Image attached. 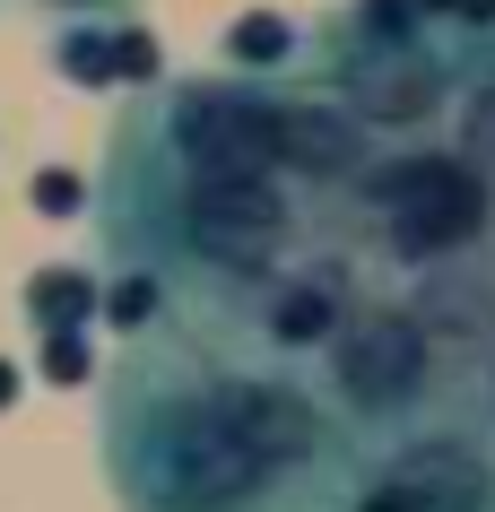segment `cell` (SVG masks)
<instances>
[{
    "label": "cell",
    "instance_id": "cell-1",
    "mask_svg": "<svg viewBox=\"0 0 495 512\" xmlns=\"http://www.w3.org/2000/svg\"><path fill=\"white\" fill-rule=\"evenodd\" d=\"M105 486L122 512H339L330 495H304L252 452L200 391L192 339H131V356L105 374Z\"/></svg>",
    "mask_w": 495,
    "mask_h": 512
},
{
    "label": "cell",
    "instance_id": "cell-2",
    "mask_svg": "<svg viewBox=\"0 0 495 512\" xmlns=\"http://www.w3.org/2000/svg\"><path fill=\"white\" fill-rule=\"evenodd\" d=\"M139 122L183 174H278V96L261 79H174Z\"/></svg>",
    "mask_w": 495,
    "mask_h": 512
},
{
    "label": "cell",
    "instance_id": "cell-3",
    "mask_svg": "<svg viewBox=\"0 0 495 512\" xmlns=\"http://www.w3.org/2000/svg\"><path fill=\"white\" fill-rule=\"evenodd\" d=\"M365 200L400 261H452L487 235V174L452 148H409V157L365 165Z\"/></svg>",
    "mask_w": 495,
    "mask_h": 512
},
{
    "label": "cell",
    "instance_id": "cell-4",
    "mask_svg": "<svg viewBox=\"0 0 495 512\" xmlns=\"http://www.w3.org/2000/svg\"><path fill=\"white\" fill-rule=\"evenodd\" d=\"M322 382L330 400L365 417V426H391V417H409L426 400V382H435V348H426V330H417L409 304H357L339 339L322 348Z\"/></svg>",
    "mask_w": 495,
    "mask_h": 512
},
{
    "label": "cell",
    "instance_id": "cell-5",
    "mask_svg": "<svg viewBox=\"0 0 495 512\" xmlns=\"http://www.w3.org/2000/svg\"><path fill=\"white\" fill-rule=\"evenodd\" d=\"M348 512H495V469L469 434H409Z\"/></svg>",
    "mask_w": 495,
    "mask_h": 512
},
{
    "label": "cell",
    "instance_id": "cell-6",
    "mask_svg": "<svg viewBox=\"0 0 495 512\" xmlns=\"http://www.w3.org/2000/svg\"><path fill=\"white\" fill-rule=\"evenodd\" d=\"M330 96L357 113L365 131H417V122L443 113L452 79H443V61L426 44H357V53L339 61V87Z\"/></svg>",
    "mask_w": 495,
    "mask_h": 512
},
{
    "label": "cell",
    "instance_id": "cell-7",
    "mask_svg": "<svg viewBox=\"0 0 495 512\" xmlns=\"http://www.w3.org/2000/svg\"><path fill=\"white\" fill-rule=\"evenodd\" d=\"M374 165V131L339 96H278V174L304 183H348Z\"/></svg>",
    "mask_w": 495,
    "mask_h": 512
},
{
    "label": "cell",
    "instance_id": "cell-8",
    "mask_svg": "<svg viewBox=\"0 0 495 512\" xmlns=\"http://www.w3.org/2000/svg\"><path fill=\"white\" fill-rule=\"evenodd\" d=\"M348 313H357V296H348L339 261H304L287 278H261V339L278 356H322Z\"/></svg>",
    "mask_w": 495,
    "mask_h": 512
},
{
    "label": "cell",
    "instance_id": "cell-9",
    "mask_svg": "<svg viewBox=\"0 0 495 512\" xmlns=\"http://www.w3.org/2000/svg\"><path fill=\"white\" fill-rule=\"evenodd\" d=\"M53 61L70 87H148L157 79V44L131 18H87V27L53 35Z\"/></svg>",
    "mask_w": 495,
    "mask_h": 512
},
{
    "label": "cell",
    "instance_id": "cell-10",
    "mask_svg": "<svg viewBox=\"0 0 495 512\" xmlns=\"http://www.w3.org/2000/svg\"><path fill=\"white\" fill-rule=\"evenodd\" d=\"M296 53V27H287V18H270V9H252V18H235V27H226V61H235V70H278V61Z\"/></svg>",
    "mask_w": 495,
    "mask_h": 512
},
{
    "label": "cell",
    "instance_id": "cell-11",
    "mask_svg": "<svg viewBox=\"0 0 495 512\" xmlns=\"http://www.w3.org/2000/svg\"><path fill=\"white\" fill-rule=\"evenodd\" d=\"M417 27H426V18H417L409 0H357V18H348L357 44H417Z\"/></svg>",
    "mask_w": 495,
    "mask_h": 512
},
{
    "label": "cell",
    "instance_id": "cell-12",
    "mask_svg": "<svg viewBox=\"0 0 495 512\" xmlns=\"http://www.w3.org/2000/svg\"><path fill=\"white\" fill-rule=\"evenodd\" d=\"M461 157L495 174V79H478V87H469V105H461Z\"/></svg>",
    "mask_w": 495,
    "mask_h": 512
},
{
    "label": "cell",
    "instance_id": "cell-13",
    "mask_svg": "<svg viewBox=\"0 0 495 512\" xmlns=\"http://www.w3.org/2000/svg\"><path fill=\"white\" fill-rule=\"evenodd\" d=\"M409 9L452 27V35H495V0H409Z\"/></svg>",
    "mask_w": 495,
    "mask_h": 512
},
{
    "label": "cell",
    "instance_id": "cell-14",
    "mask_svg": "<svg viewBox=\"0 0 495 512\" xmlns=\"http://www.w3.org/2000/svg\"><path fill=\"white\" fill-rule=\"evenodd\" d=\"M27 9H44V18H61V27H87V18H131L139 0H27Z\"/></svg>",
    "mask_w": 495,
    "mask_h": 512
}]
</instances>
